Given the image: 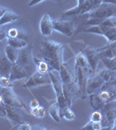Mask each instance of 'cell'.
<instances>
[{"mask_svg":"<svg viewBox=\"0 0 116 130\" xmlns=\"http://www.w3.org/2000/svg\"><path fill=\"white\" fill-rule=\"evenodd\" d=\"M18 18H19V16H18L16 12L12 11V10H7L5 11V13L1 17V18H0V25L2 26V25L15 22V21H16Z\"/></svg>","mask_w":116,"mask_h":130,"instance_id":"15","label":"cell"},{"mask_svg":"<svg viewBox=\"0 0 116 130\" xmlns=\"http://www.w3.org/2000/svg\"><path fill=\"white\" fill-rule=\"evenodd\" d=\"M0 116L5 117L7 116V112H6V106L5 102L0 103Z\"/></svg>","mask_w":116,"mask_h":130,"instance_id":"28","label":"cell"},{"mask_svg":"<svg viewBox=\"0 0 116 130\" xmlns=\"http://www.w3.org/2000/svg\"><path fill=\"white\" fill-rule=\"evenodd\" d=\"M18 129L19 130H30L32 129V127L30 126V124L28 122H22L18 127Z\"/></svg>","mask_w":116,"mask_h":130,"instance_id":"29","label":"cell"},{"mask_svg":"<svg viewBox=\"0 0 116 130\" xmlns=\"http://www.w3.org/2000/svg\"><path fill=\"white\" fill-rule=\"evenodd\" d=\"M27 73L26 70H25V68L22 65L18 64V62H15V63L12 64L11 67V70H10V79L12 82L14 81H18L20 80V79H23L26 76Z\"/></svg>","mask_w":116,"mask_h":130,"instance_id":"13","label":"cell"},{"mask_svg":"<svg viewBox=\"0 0 116 130\" xmlns=\"http://www.w3.org/2000/svg\"><path fill=\"white\" fill-rule=\"evenodd\" d=\"M104 36L106 37L107 40L108 41L109 43H113V42H115L116 41V26L109 29V30L104 34Z\"/></svg>","mask_w":116,"mask_h":130,"instance_id":"25","label":"cell"},{"mask_svg":"<svg viewBox=\"0 0 116 130\" xmlns=\"http://www.w3.org/2000/svg\"><path fill=\"white\" fill-rule=\"evenodd\" d=\"M29 105H30V108H37V107H38V106H39V102H37V99H33L30 102H29Z\"/></svg>","mask_w":116,"mask_h":130,"instance_id":"30","label":"cell"},{"mask_svg":"<svg viewBox=\"0 0 116 130\" xmlns=\"http://www.w3.org/2000/svg\"><path fill=\"white\" fill-rule=\"evenodd\" d=\"M43 0H30L29 3V6H34L36 5H37V4L41 3V2H43Z\"/></svg>","mask_w":116,"mask_h":130,"instance_id":"31","label":"cell"},{"mask_svg":"<svg viewBox=\"0 0 116 130\" xmlns=\"http://www.w3.org/2000/svg\"><path fill=\"white\" fill-rule=\"evenodd\" d=\"M116 15V5L102 3L88 14L89 19H106Z\"/></svg>","mask_w":116,"mask_h":130,"instance_id":"3","label":"cell"},{"mask_svg":"<svg viewBox=\"0 0 116 130\" xmlns=\"http://www.w3.org/2000/svg\"><path fill=\"white\" fill-rule=\"evenodd\" d=\"M87 1V0H78V5H81L83 3H85V2Z\"/></svg>","mask_w":116,"mask_h":130,"instance_id":"36","label":"cell"},{"mask_svg":"<svg viewBox=\"0 0 116 130\" xmlns=\"http://www.w3.org/2000/svg\"><path fill=\"white\" fill-rule=\"evenodd\" d=\"M33 56H31V48L29 46L23 48V49L18 50V55L16 62L18 64L24 66V68L29 67L30 62H32Z\"/></svg>","mask_w":116,"mask_h":130,"instance_id":"11","label":"cell"},{"mask_svg":"<svg viewBox=\"0 0 116 130\" xmlns=\"http://www.w3.org/2000/svg\"><path fill=\"white\" fill-rule=\"evenodd\" d=\"M6 38V32L0 30V42L3 41V39Z\"/></svg>","mask_w":116,"mask_h":130,"instance_id":"34","label":"cell"},{"mask_svg":"<svg viewBox=\"0 0 116 130\" xmlns=\"http://www.w3.org/2000/svg\"><path fill=\"white\" fill-rule=\"evenodd\" d=\"M5 45L4 44V42L1 41L0 42V56L3 55V54H5Z\"/></svg>","mask_w":116,"mask_h":130,"instance_id":"32","label":"cell"},{"mask_svg":"<svg viewBox=\"0 0 116 130\" xmlns=\"http://www.w3.org/2000/svg\"><path fill=\"white\" fill-rule=\"evenodd\" d=\"M102 3L112 4V5H116V0H103Z\"/></svg>","mask_w":116,"mask_h":130,"instance_id":"35","label":"cell"},{"mask_svg":"<svg viewBox=\"0 0 116 130\" xmlns=\"http://www.w3.org/2000/svg\"><path fill=\"white\" fill-rule=\"evenodd\" d=\"M33 62H35V64L37 65V71H38L41 74H46L48 73V69H49V65L48 64V62H46L43 58H37L33 56L32 58Z\"/></svg>","mask_w":116,"mask_h":130,"instance_id":"19","label":"cell"},{"mask_svg":"<svg viewBox=\"0 0 116 130\" xmlns=\"http://www.w3.org/2000/svg\"><path fill=\"white\" fill-rule=\"evenodd\" d=\"M0 26H1V25H0Z\"/></svg>","mask_w":116,"mask_h":130,"instance_id":"38","label":"cell"},{"mask_svg":"<svg viewBox=\"0 0 116 130\" xmlns=\"http://www.w3.org/2000/svg\"><path fill=\"white\" fill-rule=\"evenodd\" d=\"M100 51V57L101 58H114L116 57V47L109 43L107 47L102 48L99 50Z\"/></svg>","mask_w":116,"mask_h":130,"instance_id":"16","label":"cell"},{"mask_svg":"<svg viewBox=\"0 0 116 130\" xmlns=\"http://www.w3.org/2000/svg\"><path fill=\"white\" fill-rule=\"evenodd\" d=\"M64 47L62 43L55 41H43L42 43L41 52L43 57L49 67L59 70L61 66L64 63L63 61Z\"/></svg>","mask_w":116,"mask_h":130,"instance_id":"1","label":"cell"},{"mask_svg":"<svg viewBox=\"0 0 116 130\" xmlns=\"http://www.w3.org/2000/svg\"><path fill=\"white\" fill-rule=\"evenodd\" d=\"M105 82L104 80L100 76V75H96L95 76L89 77L88 80L87 87H86V92L88 95H92L99 92L100 90L104 87Z\"/></svg>","mask_w":116,"mask_h":130,"instance_id":"8","label":"cell"},{"mask_svg":"<svg viewBox=\"0 0 116 130\" xmlns=\"http://www.w3.org/2000/svg\"><path fill=\"white\" fill-rule=\"evenodd\" d=\"M5 53L7 58L9 59L12 63H15L18 59V50L15 49V48L11 47L10 45L7 44L5 47Z\"/></svg>","mask_w":116,"mask_h":130,"instance_id":"21","label":"cell"},{"mask_svg":"<svg viewBox=\"0 0 116 130\" xmlns=\"http://www.w3.org/2000/svg\"><path fill=\"white\" fill-rule=\"evenodd\" d=\"M6 38H7V44L10 45L11 47H13L16 50L23 49V48L28 46V43H27V41L25 39L19 38V37H14V38L6 37Z\"/></svg>","mask_w":116,"mask_h":130,"instance_id":"18","label":"cell"},{"mask_svg":"<svg viewBox=\"0 0 116 130\" xmlns=\"http://www.w3.org/2000/svg\"><path fill=\"white\" fill-rule=\"evenodd\" d=\"M6 37H11V38H14V37H19V38L24 39V36H23V33H21L20 30L16 28L10 29V30L6 32Z\"/></svg>","mask_w":116,"mask_h":130,"instance_id":"26","label":"cell"},{"mask_svg":"<svg viewBox=\"0 0 116 130\" xmlns=\"http://www.w3.org/2000/svg\"><path fill=\"white\" fill-rule=\"evenodd\" d=\"M6 106V112H7V116L10 119L13 120L16 122H20L21 121V114L20 112L18 110V107L11 106L9 104H5Z\"/></svg>","mask_w":116,"mask_h":130,"instance_id":"17","label":"cell"},{"mask_svg":"<svg viewBox=\"0 0 116 130\" xmlns=\"http://www.w3.org/2000/svg\"><path fill=\"white\" fill-rule=\"evenodd\" d=\"M48 74V77L50 79V82H51L52 85H53L55 93H56V100H57L59 106H60V108L64 107L65 105L68 104V102H66V99H65L64 95H63L62 82V79H61L59 70H56L55 69L51 68V67H49Z\"/></svg>","mask_w":116,"mask_h":130,"instance_id":"2","label":"cell"},{"mask_svg":"<svg viewBox=\"0 0 116 130\" xmlns=\"http://www.w3.org/2000/svg\"><path fill=\"white\" fill-rule=\"evenodd\" d=\"M82 52H83V54L86 56V57H87V60H88V63H89L91 70L95 71L97 69V66H98L99 62L101 61L100 51H99V50L88 47V48L84 49L82 50Z\"/></svg>","mask_w":116,"mask_h":130,"instance_id":"9","label":"cell"},{"mask_svg":"<svg viewBox=\"0 0 116 130\" xmlns=\"http://www.w3.org/2000/svg\"><path fill=\"white\" fill-rule=\"evenodd\" d=\"M49 83H51L50 79L46 78V77L44 76V74H41L38 71H36L34 74L28 79V81L23 85V87L33 88V87L41 86L43 84H49Z\"/></svg>","mask_w":116,"mask_h":130,"instance_id":"10","label":"cell"},{"mask_svg":"<svg viewBox=\"0 0 116 130\" xmlns=\"http://www.w3.org/2000/svg\"><path fill=\"white\" fill-rule=\"evenodd\" d=\"M54 30L62 33V35L70 37L75 33V26L72 22L68 20H54Z\"/></svg>","mask_w":116,"mask_h":130,"instance_id":"7","label":"cell"},{"mask_svg":"<svg viewBox=\"0 0 116 130\" xmlns=\"http://www.w3.org/2000/svg\"><path fill=\"white\" fill-rule=\"evenodd\" d=\"M12 62L8 59L5 53L0 56V74L9 76L10 70H11Z\"/></svg>","mask_w":116,"mask_h":130,"instance_id":"14","label":"cell"},{"mask_svg":"<svg viewBox=\"0 0 116 130\" xmlns=\"http://www.w3.org/2000/svg\"><path fill=\"white\" fill-rule=\"evenodd\" d=\"M48 113H49L50 116L52 117V119L56 121V122H59L61 121V116H60V106H59L58 102H55L54 104H52L51 107L48 109Z\"/></svg>","mask_w":116,"mask_h":130,"instance_id":"22","label":"cell"},{"mask_svg":"<svg viewBox=\"0 0 116 130\" xmlns=\"http://www.w3.org/2000/svg\"><path fill=\"white\" fill-rule=\"evenodd\" d=\"M103 0H87L85 3H83L81 5H77L76 7L73 9L68 10L64 13L65 16H74V15H80L89 12L91 10L96 9L99 7L100 5L102 4Z\"/></svg>","mask_w":116,"mask_h":130,"instance_id":"4","label":"cell"},{"mask_svg":"<svg viewBox=\"0 0 116 130\" xmlns=\"http://www.w3.org/2000/svg\"><path fill=\"white\" fill-rule=\"evenodd\" d=\"M60 116L61 118H64L68 121H72L75 119V114L73 112L70 108V106L69 104L65 105L64 107L60 108Z\"/></svg>","mask_w":116,"mask_h":130,"instance_id":"20","label":"cell"},{"mask_svg":"<svg viewBox=\"0 0 116 130\" xmlns=\"http://www.w3.org/2000/svg\"><path fill=\"white\" fill-rule=\"evenodd\" d=\"M31 115H34L35 117H38V118H43V117L45 116L46 115V111L45 108L43 107L38 106L37 108H31Z\"/></svg>","mask_w":116,"mask_h":130,"instance_id":"24","label":"cell"},{"mask_svg":"<svg viewBox=\"0 0 116 130\" xmlns=\"http://www.w3.org/2000/svg\"><path fill=\"white\" fill-rule=\"evenodd\" d=\"M54 20L51 18V17L48 14L44 15L42 18L41 21L39 24V29L40 32L42 33V35L45 36V37H48L51 35L52 31L54 30Z\"/></svg>","mask_w":116,"mask_h":130,"instance_id":"12","label":"cell"},{"mask_svg":"<svg viewBox=\"0 0 116 130\" xmlns=\"http://www.w3.org/2000/svg\"><path fill=\"white\" fill-rule=\"evenodd\" d=\"M1 94L5 104L18 107L19 108H25L24 102H23L22 100L14 93L12 88H1Z\"/></svg>","mask_w":116,"mask_h":130,"instance_id":"5","label":"cell"},{"mask_svg":"<svg viewBox=\"0 0 116 130\" xmlns=\"http://www.w3.org/2000/svg\"><path fill=\"white\" fill-rule=\"evenodd\" d=\"M102 115L107 119L110 125V129H112L113 126L115 124L116 121V99L107 102L101 109Z\"/></svg>","mask_w":116,"mask_h":130,"instance_id":"6","label":"cell"},{"mask_svg":"<svg viewBox=\"0 0 116 130\" xmlns=\"http://www.w3.org/2000/svg\"><path fill=\"white\" fill-rule=\"evenodd\" d=\"M102 113L101 110H94L90 116V121H102Z\"/></svg>","mask_w":116,"mask_h":130,"instance_id":"27","label":"cell"},{"mask_svg":"<svg viewBox=\"0 0 116 130\" xmlns=\"http://www.w3.org/2000/svg\"><path fill=\"white\" fill-rule=\"evenodd\" d=\"M2 102H4V99H3V95H2V94L0 95V103H2Z\"/></svg>","mask_w":116,"mask_h":130,"instance_id":"37","label":"cell"},{"mask_svg":"<svg viewBox=\"0 0 116 130\" xmlns=\"http://www.w3.org/2000/svg\"><path fill=\"white\" fill-rule=\"evenodd\" d=\"M6 10H7V9H6L5 7H3V6L0 5V18H1V17L5 13Z\"/></svg>","mask_w":116,"mask_h":130,"instance_id":"33","label":"cell"},{"mask_svg":"<svg viewBox=\"0 0 116 130\" xmlns=\"http://www.w3.org/2000/svg\"><path fill=\"white\" fill-rule=\"evenodd\" d=\"M13 82L10 79L9 76L0 74V88H12Z\"/></svg>","mask_w":116,"mask_h":130,"instance_id":"23","label":"cell"}]
</instances>
